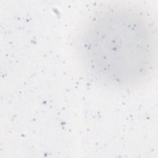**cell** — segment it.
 Returning <instances> with one entry per match:
<instances>
[{
    "instance_id": "obj_1",
    "label": "cell",
    "mask_w": 158,
    "mask_h": 158,
    "mask_svg": "<svg viewBox=\"0 0 158 158\" xmlns=\"http://www.w3.org/2000/svg\"><path fill=\"white\" fill-rule=\"evenodd\" d=\"M80 51L86 68L99 82L114 88L133 86L146 79L153 69V23L136 7L108 6L87 25Z\"/></svg>"
}]
</instances>
